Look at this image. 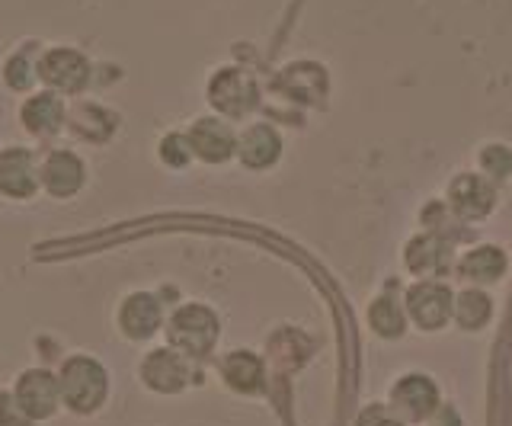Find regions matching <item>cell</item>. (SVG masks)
Segmentation results:
<instances>
[{
  "label": "cell",
  "mask_w": 512,
  "mask_h": 426,
  "mask_svg": "<svg viewBox=\"0 0 512 426\" xmlns=\"http://www.w3.org/2000/svg\"><path fill=\"white\" fill-rule=\"evenodd\" d=\"M61 382V404L71 414H93L106 404L109 394V372L90 356H71L58 372Z\"/></svg>",
  "instance_id": "obj_1"
},
{
  "label": "cell",
  "mask_w": 512,
  "mask_h": 426,
  "mask_svg": "<svg viewBox=\"0 0 512 426\" xmlns=\"http://www.w3.org/2000/svg\"><path fill=\"white\" fill-rule=\"evenodd\" d=\"M13 398L20 404L26 420H48L58 414L61 407V382L55 372L48 369H26L20 372L13 385Z\"/></svg>",
  "instance_id": "obj_2"
},
{
  "label": "cell",
  "mask_w": 512,
  "mask_h": 426,
  "mask_svg": "<svg viewBox=\"0 0 512 426\" xmlns=\"http://www.w3.org/2000/svg\"><path fill=\"white\" fill-rule=\"evenodd\" d=\"M218 337L215 314L202 305H186L173 314L170 321V343L180 346L186 356H205Z\"/></svg>",
  "instance_id": "obj_3"
},
{
  "label": "cell",
  "mask_w": 512,
  "mask_h": 426,
  "mask_svg": "<svg viewBox=\"0 0 512 426\" xmlns=\"http://www.w3.org/2000/svg\"><path fill=\"white\" fill-rule=\"evenodd\" d=\"M42 81L55 90H64V93H77L84 90L87 77H90V65L84 55H77L71 49H55L42 58Z\"/></svg>",
  "instance_id": "obj_4"
},
{
  "label": "cell",
  "mask_w": 512,
  "mask_h": 426,
  "mask_svg": "<svg viewBox=\"0 0 512 426\" xmlns=\"http://www.w3.org/2000/svg\"><path fill=\"white\" fill-rule=\"evenodd\" d=\"M39 177H42L48 193L58 196V199H68L77 193L80 186H84V161L71 151H52L45 157Z\"/></svg>",
  "instance_id": "obj_5"
},
{
  "label": "cell",
  "mask_w": 512,
  "mask_h": 426,
  "mask_svg": "<svg viewBox=\"0 0 512 426\" xmlns=\"http://www.w3.org/2000/svg\"><path fill=\"white\" fill-rule=\"evenodd\" d=\"M186 359L180 353H173V350H154L144 356L141 362V378H144V385L160 391V394H173V391H180L186 385Z\"/></svg>",
  "instance_id": "obj_6"
},
{
  "label": "cell",
  "mask_w": 512,
  "mask_h": 426,
  "mask_svg": "<svg viewBox=\"0 0 512 426\" xmlns=\"http://www.w3.org/2000/svg\"><path fill=\"white\" fill-rule=\"evenodd\" d=\"M0 193L10 199H29L36 193V167L26 148H7L0 151Z\"/></svg>",
  "instance_id": "obj_7"
},
{
  "label": "cell",
  "mask_w": 512,
  "mask_h": 426,
  "mask_svg": "<svg viewBox=\"0 0 512 426\" xmlns=\"http://www.w3.org/2000/svg\"><path fill=\"white\" fill-rule=\"evenodd\" d=\"M119 327L128 340H148L160 327V302L148 292L128 295L125 305L119 308Z\"/></svg>",
  "instance_id": "obj_8"
},
{
  "label": "cell",
  "mask_w": 512,
  "mask_h": 426,
  "mask_svg": "<svg viewBox=\"0 0 512 426\" xmlns=\"http://www.w3.org/2000/svg\"><path fill=\"white\" fill-rule=\"evenodd\" d=\"M212 103L228 116H244L256 103V87L244 71H221L212 81Z\"/></svg>",
  "instance_id": "obj_9"
},
{
  "label": "cell",
  "mask_w": 512,
  "mask_h": 426,
  "mask_svg": "<svg viewBox=\"0 0 512 426\" xmlns=\"http://www.w3.org/2000/svg\"><path fill=\"white\" fill-rule=\"evenodd\" d=\"M448 311H452V295H448L445 286H436V282H423L410 292V314L416 318V324L426 330H436L445 324Z\"/></svg>",
  "instance_id": "obj_10"
},
{
  "label": "cell",
  "mask_w": 512,
  "mask_h": 426,
  "mask_svg": "<svg viewBox=\"0 0 512 426\" xmlns=\"http://www.w3.org/2000/svg\"><path fill=\"white\" fill-rule=\"evenodd\" d=\"M189 145L196 148V154H202L205 161H224V157L234 151V135L224 122L202 119L196 122V129H192Z\"/></svg>",
  "instance_id": "obj_11"
},
{
  "label": "cell",
  "mask_w": 512,
  "mask_h": 426,
  "mask_svg": "<svg viewBox=\"0 0 512 426\" xmlns=\"http://www.w3.org/2000/svg\"><path fill=\"white\" fill-rule=\"evenodd\" d=\"M64 122V106L52 93H36L23 106V125L32 135H55Z\"/></svg>",
  "instance_id": "obj_12"
},
{
  "label": "cell",
  "mask_w": 512,
  "mask_h": 426,
  "mask_svg": "<svg viewBox=\"0 0 512 426\" xmlns=\"http://www.w3.org/2000/svg\"><path fill=\"white\" fill-rule=\"evenodd\" d=\"M394 407L404 417L420 420L436 407V388H432V382H426V378H407V382H400L394 391Z\"/></svg>",
  "instance_id": "obj_13"
},
{
  "label": "cell",
  "mask_w": 512,
  "mask_h": 426,
  "mask_svg": "<svg viewBox=\"0 0 512 426\" xmlns=\"http://www.w3.org/2000/svg\"><path fill=\"white\" fill-rule=\"evenodd\" d=\"M240 157H244V164L250 167H266L279 157V138L276 132L269 129V125H256V129H250L244 138H240Z\"/></svg>",
  "instance_id": "obj_14"
},
{
  "label": "cell",
  "mask_w": 512,
  "mask_h": 426,
  "mask_svg": "<svg viewBox=\"0 0 512 426\" xmlns=\"http://www.w3.org/2000/svg\"><path fill=\"white\" fill-rule=\"evenodd\" d=\"M452 202H455V209L461 215H468V218H477V215H484L490 209V202H493V193H490V186L484 180H477V177H461L455 186H452Z\"/></svg>",
  "instance_id": "obj_15"
},
{
  "label": "cell",
  "mask_w": 512,
  "mask_h": 426,
  "mask_svg": "<svg viewBox=\"0 0 512 426\" xmlns=\"http://www.w3.org/2000/svg\"><path fill=\"white\" fill-rule=\"evenodd\" d=\"M224 375H228V382L240 391H253L260 385V375H263V366L260 359L250 356V353H234L228 362H224Z\"/></svg>",
  "instance_id": "obj_16"
},
{
  "label": "cell",
  "mask_w": 512,
  "mask_h": 426,
  "mask_svg": "<svg viewBox=\"0 0 512 426\" xmlns=\"http://www.w3.org/2000/svg\"><path fill=\"white\" fill-rule=\"evenodd\" d=\"M503 270H506V260L500 250H493V247H480L471 257H464V273L471 279L487 282V279H496Z\"/></svg>",
  "instance_id": "obj_17"
},
{
  "label": "cell",
  "mask_w": 512,
  "mask_h": 426,
  "mask_svg": "<svg viewBox=\"0 0 512 426\" xmlns=\"http://www.w3.org/2000/svg\"><path fill=\"white\" fill-rule=\"evenodd\" d=\"M487 314H490L487 295H480V292L461 295V302H458V321H461L464 327H477V324H484V321H487Z\"/></svg>",
  "instance_id": "obj_18"
},
{
  "label": "cell",
  "mask_w": 512,
  "mask_h": 426,
  "mask_svg": "<svg viewBox=\"0 0 512 426\" xmlns=\"http://www.w3.org/2000/svg\"><path fill=\"white\" fill-rule=\"evenodd\" d=\"M372 324L381 330V334H400V311L391 305V302H378L375 308H372Z\"/></svg>",
  "instance_id": "obj_19"
},
{
  "label": "cell",
  "mask_w": 512,
  "mask_h": 426,
  "mask_svg": "<svg viewBox=\"0 0 512 426\" xmlns=\"http://www.w3.org/2000/svg\"><path fill=\"white\" fill-rule=\"evenodd\" d=\"M7 84L13 90H26L32 84V61L26 55H16L7 65Z\"/></svg>",
  "instance_id": "obj_20"
},
{
  "label": "cell",
  "mask_w": 512,
  "mask_h": 426,
  "mask_svg": "<svg viewBox=\"0 0 512 426\" xmlns=\"http://www.w3.org/2000/svg\"><path fill=\"white\" fill-rule=\"evenodd\" d=\"M189 138H183V135H170V138H164V148H160V154H164V161L167 164H173V167H183L186 161H189Z\"/></svg>",
  "instance_id": "obj_21"
},
{
  "label": "cell",
  "mask_w": 512,
  "mask_h": 426,
  "mask_svg": "<svg viewBox=\"0 0 512 426\" xmlns=\"http://www.w3.org/2000/svg\"><path fill=\"white\" fill-rule=\"evenodd\" d=\"M20 423H29V420L23 417V410H20V404H16L13 391L10 394L0 391V426H20Z\"/></svg>",
  "instance_id": "obj_22"
},
{
  "label": "cell",
  "mask_w": 512,
  "mask_h": 426,
  "mask_svg": "<svg viewBox=\"0 0 512 426\" xmlns=\"http://www.w3.org/2000/svg\"><path fill=\"white\" fill-rule=\"evenodd\" d=\"M362 426H400V423L391 420L384 410H368V414L362 417Z\"/></svg>",
  "instance_id": "obj_23"
}]
</instances>
